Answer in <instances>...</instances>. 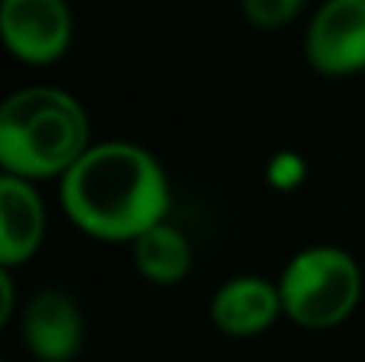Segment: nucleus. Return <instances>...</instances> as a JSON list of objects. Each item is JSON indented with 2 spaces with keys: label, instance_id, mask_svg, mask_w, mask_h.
Returning a JSON list of instances; mask_svg holds the SVG:
<instances>
[{
  "label": "nucleus",
  "instance_id": "nucleus-5",
  "mask_svg": "<svg viewBox=\"0 0 365 362\" xmlns=\"http://www.w3.org/2000/svg\"><path fill=\"white\" fill-rule=\"evenodd\" d=\"M304 58L324 77L365 71V0H324L304 32Z\"/></svg>",
  "mask_w": 365,
  "mask_h": 362
},
{
  "label": "nucleus",
  "instance_id": "nucleus-9",
  "mask_svg": "<svg viewBox=\"0 0 365 362\" xmlns=\"http://www.w3.org/2000/svg\"><path fill=\"white\" fill-rule=\"evenodd\" d=\"M135 267L154 286H177L192 267V244L177 224L160 222L148 228L138 241H132Z\"/></svg>",
  "mask_w": 365,
  "mask_h": 362
},
{
  "label": "nucleus",
  "instance_id": "nucleus-12",
  "mask_svg": "<svg viewBox=\"0 0 365 362\" xmlns=\"http://www.w3.org/2000/svg\"><path fill=\"white\" fill-rule=\"evenodd\" d=\"M13 314V279H10V269H0V324L10 321Z\"/></svg>",
  "mask_w": 365,
  "mask_h": 362
},
{
  "label": "nucleus",
  "instance_id": "nucleus-10",
  "mask_svg": "<svg viewBox=\"0 0 365 362\" xmlns=\"http://www.w3.org/2000/svg\"><path fill=\"white\" fill-rule=\"evenodd\" d=\"M304 0H240L244 19L257 29H282L302 13Z\"/></svg>",
  "mask_w": 365,
  "mask_h": 362
},
{
  "label": "nucleus",
  "instance_id": "nucleus-2",
  "mask_svg": "<svg viewBox=\"0 0 365 362\" xmlns=\"http://www.w3.org/2000/svg\"><path fill=\"white\" fill-rule=\"evenodd\" d=\"M90 148V119L58 87H23L0 106V167L19 180H61Z\"/></svg>",
  "mask_w": 365,
  "mask_h": 362
},
{
  "label": "nucleus",
  "instance_id": "nucleus-11",
  "mask_svg": "<svg viewBox=\"0 0 365 362\" xmlns=\"http://www.w3.org/2000/svg\"><path fill=\"white\" fill-rule=\"evenodd\" d=\"M304 160L298 157L295 151H279L276 157L269 160V170H266V177H269V183L276 186V190H295L298 183L304 180Z\"/></svg>",
  "mask_w": 365,
  "mask_h": 362
},
{
  "label": "nucleus",
  "instance_id": "nucleus-3",
  "mask_svg": "<svg viewBox=\"0 0 365 362\" xmlns=\"http://www.w3.org/2000/svg\"><path fill=\"white\" fill-rule=\"evenodd\" d=\"M282 311L298 327L327 331L336 327L362 301V269L343 247L317 244L304 247L285 263L279 276Z\"/></svg>",
  "mask_w": 365,
  "mask_h": 362
},
{
  "label": "nucleus",
  "instance_id": "nucleus-1",
  "mask_svg": "<svg viewBox=\"0 0 365 362\" xmlns=\"http://www.w3.org/2000/svg\"><path fill=\"white\" fill-rule=\"evenodd\" d=\"M58 196L77 231L106 244H132L170 215L164 167L132 141L90 145L58 180Z\"/></svg>",
  "mask_w": 365,
  "mask_h": 362
},
{
  "label": "nucleus",
  "instance_id": "nucleus-6",
  "mask_svg": "<svg viewBox=\"0 0 365 362\" xmlns=\"http://www.w3.org/2000/svg\"><path fill=\"white\" fill-rule=\"evenodd\" d=\"M19 331L38 362H71L83 343L81 305L61 289H42L26 301Z\"/></svg>",
  "mask_w": 365,
  "mask_h": 362
},
{
  "label": "nucleus",
  "instance_id": "nucleus-4",
  "mask_svg": "<svg viewBox=\"0 0 365 362\" xmlns=\"http://www.w3.org/2000/svg\"><path fill=\"white\" fill-rule=\"evenodd\" d=\"M0 36L16 61L45 68L68 55L74 16L68 0H0Z\"/></svg>",
  "mask_w": 365,
  "mask_h": 362
},
{
  "label": "nucleus",
  "instance_id": "nucleus-7",
  "mask_svg": "<svg viewBox=\"0 0 365 362\" xmlns=\"http://www.w3.org/2000/svg\"><path fill=\"white\" fill-rule=\"evenodd\" d=\"M279 314H285L279 282L263 279V276H234L212 299L215 327L234 340L266 333L279 321Z\"/></svg>",
  "mask_w": 365,
  "mask_h": 362
},
{
  "label": "nucleus",
  "instance_id": "nucleus-8",
  "mask_svg": "<svg viewBox=\"0 0 365 362\" xmlns=\"http://www.w3.org/2000/svg\"><path fill=\"white\" fill-rule=\"evenodd\" d=\"M45 241V202L36 183L0 177V269L29 263Z\"/></svg>",
  "mask_w": 365,
  "mask_h": 362
}]
</instances>
